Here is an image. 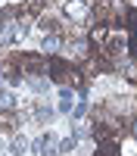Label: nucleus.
Instances as JSON below:
<instances>
[{
    "label": "nucleus",
    "mask_w": 137,
    "mask_h": 156,
    "mask_svg": "<svg viewBox=\"0 0 137 156\" xmlns=\"http://www.w3.org/2000/svg\"><path fill=\"white\" fill-rule=\"evenodd\" d=\"M25 34H28V25H25V22H6V25H0V44L22 41Z\"/></svg>",
    "instance_id": "nucleus-1"
},
{
    "label": "nucleus",
    "mask_w": 137,
    "mask_h": 156,
    "mask_svg": "<svg viewBox=\"0 0 137 156\" xmlns=\"http://www.w3.org/2000/svg\"><path fill=\"white\" fill-rule=\"evenodd\" d=\"M31 147L41 153V156H56V153H59V140H56V134H53V131H47V134L37 137Z\"/></svg>",
    "instance_id": "nucleus-2"
},
{
    "label": "nucleus",
    "mask_w": 137,
    "mask_h": 156,
    "mask_svg": "<svg viewBox=\"0 0 137 156\" xmlns=\"http://www.w3.org/2000/svg\"><path fill=\"white\" fill-rule=\"evenodd\" d=\"M28 147H31V140L25 137V134H16V137L9 140V153H16V156H25V153H28Z\"/></svg>",
    "instance_id": "nucleus-3"
},
{
    "label": "nucleus",
    "mask_w": 137,
    "mask_h": 156,
    "mask_svg": "<svg viewBox=\"0 0 137 156\" xmlns=\"http://www.w3.org/2000/svg\"><path fill=\"white\" fill-rule=\"evenodd\" d=\"M72 106H75V94H72L69 87H62L59 90V109L62 112H72Z\"/></svg>",
    "instance_id": "nucleus-4"
},
{
    "label": "nucleus",
    "mask_w": 137,
    "mask_h": 156,
    "mask_svg": "<svg viewBox=\"0 0 137 156\" xmlns=\"http://www.w3.org/2000/svg\"><path fill=\"white\" fill-rule=\"evenodd\" d=\"M59 47H62V41H59V34H50L47 41H44V47H41V50H44V53L50 56V53H56Z\"/></svg>",
    "instance_id": "nucleus-5"
},
{
    "label": "nucleus",
    "mask_w": 137,
    "mask_h": 156,
    "mask_svg": "<svg viewBox=\"0 0 137 156\" xmlns=\"http://www.w3.org/2000/svg\"><path fill=\"white\" fill-rule=\"evenodd\" d=\"M66 12H69L72 19H84V12H87V6L81 3V0H75V3H69V6H66Z\"/></svg>",
    "instance_id": "nucleus-6"
},
{
    "label": "nucleus",
    "mask_w": 137,
    "mask_h": 156,
    "mask_svg": "<svg viewBox=\"0 0 137 156\" xmlns=\"http://www.w3.org/2000/svg\"><path fill=\"white\" fill-rule=\"evenodd\" d=\"M25 81H28L31 90H47V87H50V78H37V75H31V78H25Z\"/></svg>",
    "instance_id": "nucleus-7"
},
{
    "label": "nucleus",
    "mask_w": 137,
    "mask_h": 156,
    "mask_svg": "<svg viewBox=\"0 0 137 156\" xmlns=\"http://www.w3.org/2000/svg\"><path fill=\"white\" fill-rule=\"evenodd\" d=\"M16 106V94H9V90H0V109H12Z\"/></svg>",
    "instance_id": "nucleus-8"
},
{
    "label": "nucleus",
    "mask_w": 137,
    "mask_h": 156,
    "mask_svg": "<svg viewBox=\"0 0 137 156\" xmlns=\"http://www.w3.org/2000/svg\"><path fill=\"white\" fill-rule=\"evenodd\" d=\"M59 153L72 156V153H75V137H66V140H59Z\"/></svg>",
    "instance_id": "nucleus-9"
},
{
    "label": "nucleus",
    "mask_w": 137,
    "mask_h": 156,
    "mask_svg": "<svg viewBox=\"0 0 137 156\" xmlns=\"http://www.w3.org/2000/svg\"><path fill=\"white\" fill-rule=\"evenodd\" d=\"M84 109H87V103L81 100V103H78V106H75V109H72V122H75V119H81V115H84Z\"/></svg>",
    "instance_id": "nucleus-10"
},
{
    "label": "nucleus",
    "mask_w": 137,
    "mask_h": 156,
    "mask_svg": "<svg viewBox=\"0 0 137 156\" xmlns=\"http://www.w3.org/2000/svg\"><path fill=\"white\" fill-rule=\"evenodd\" d=\"M50 115H53V109H50V106H41V109H37V119H41V122H47Z\"/></svg>",
    "instance_id": "nucleus-11"
},
{
    "label": "nucleus",
    "mask_w": 137,
    "mask_h": 156,
    "mask_svg": "<svg viewBox=\"0 0 137 156\" xmlns=\"http://www.w3.org/2000/svg\"><path fill=\"white\" fill-rule=\"evenodd\" d=\"M41 28H47V31L56 28V19H41Z\"/></svg>",
    "instance_id": "nucleus-12"
}]
</instances>
